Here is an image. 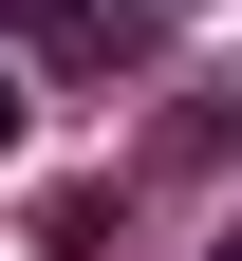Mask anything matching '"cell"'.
<instances>
[{
  "label": "cell",
  "instance_id": "6da1fadb",
  "mask_svg": "<svg viewBox=\"0 0 242 261\" xmlns=\"http://www.w3.org/2000/svg\"><path fill=\"white\" fill-rule=\"evenodd\" d=\"M38 261H112V187H56L38 205Z\"/></svg>",
  "mask_w": 242,
  "mask_h": 261
},
{
  "label": "cell",
  "instance_id": "7a4b0ae2",
  "mask_svg": "<svg viewBox=\"0 0 242 261\" xmlns=\"http://www.w3.org/2000/svg\"><path fill=\"white\" fill-rule=\"evenodd\" d=\"M0 19H19L38 56H93V0H0Z\"/></svg>",
  "mask_w": 242,
  "mask_h": 261
},
{
  "label": "cell",
  "instance_id": "3957f363",
  "mask_svg": "<svg viewBox=\"0 0 242 261\" xmlns=\"http://www.w3.org/2000/svg\"><path fill=\"white\" fill-rule=\"evenodd\" d=\"M0 149H19V75H0Z\"/></svg>",
  "mask_w": 242,
  "mask_h": 261
},
{
  "label": "cell",
  "instance_id": "277c9868",
  "mask_svg": "<svg viewBox=\"0 0 242 261\" xmlns=\"http://www.w3.org/2000/svg\"><path fill=\"white\" fill-rule=\"evenodd\" d=\"M224 261H242V224H224Z\"/></svg>",
  "mask_w": 242,
  "mask_h": 261
}]
</instances>
